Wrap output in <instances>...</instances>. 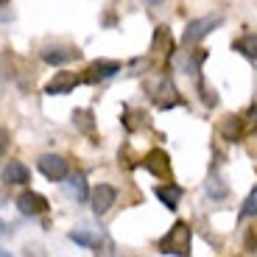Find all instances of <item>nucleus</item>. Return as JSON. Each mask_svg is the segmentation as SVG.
Instances as JSON below:
<instances>
[{"mask_svg": "<svg viewBox=\"0 0 257 257\" xmlns=\"http://www.w3.org/2000/svg\"><path fill=\"white\" fill-rule=\"evenodd\" d=\"M190 240H193L190 224L187 221H176L165 232V238L160 240V251L162 254H190Z\"/></svg>", "mask_w": 257, "mask_h": 257, "instance_id": "nucleus-1", "label": "nucleus"}, {"mask_svg": "<svg viewBox=\"0 0 257 257\" xmlns=\"http://www.w3.org/2000/svg\"><path fill=\"white\" fill-rule=\"evenodd\" d=\"M143 168H146L151 176H157V179L162 182H174V174H171V157L162 151V148H151L146 157H143L140 162Z\"/></svg>", "mask_w": 257, "mask_h": 257, "instance_id": "nucleus-2", "label": "nucleus"}, {"mask_svg": "<svg viewBox=\"0 0 257 257\" xmlns=\"http://www.w3.org/2000/svg\"><path fill=\"white\" fill-rule=\"evenodd\" d=\"M221 23H224V17H221V14H207V17H196V20H190V23H187L185 26V45H193V42H199V39H204L207 34L210 31H215V28L221 26Z\"/></svg>", "mask_w": 257, "mask_h": 257, "instance_id": "nucleus-3", "label": "nucleus"}, {"mask_svg": "<svg viewBox=\"0 0 257 257\" xmlns=\"http://www.w3.org/2000/svg\"><path fill=\"white\" fill-rule=\"evenodd\" d=\"M37 168L39 174L45 176L48 182H64L67 176H70V168H67V160L59 154H42L37 160Z\"/></svg>", "mask_w": 257, "mask_h": 257, "instance_id": "nucleus-4", "label": "nucleus"}, {"mask_svg": "<svg viewBox=\"0 0 257 257\" xmlns=\"http://www.w3.org/2000/svg\"><path fill=\"white\" fill-rule=\"evenodd\" d=\"M39 56H42L45 64H51V67H64V64L81 59V51H78V48H70V45H45L39 51Z\"/></svg>", "mask_w": 257, "mask_h": 257, "instance_id": "nucleus-5", "label": "nucleus"}, {"mask_svg": "<svg viewBox=\"0 0 257 257\" xmlns=\"http://www.w3.org/2000/svg\"><path fill=\"white\" fill-rule=\"evenodd\" d=\"M123 67H120V62H112V59H98V62H92L90 67H87V73H84V84H101V81H106V78H112V76H117Z\"/></svg>", "mask_w": 257, "mask_h": 257, "instance_id": "nucleus-6", "label": "nucleus"}, {"mask_svg": "<svg viewBox=\"0 0 257 257\" xmlns=\"http://www.w3.org/2000/svg\"><path fill=\"white\" fill-rule=\"evenodd\" d=\"M151 98H154V103L160 109H171V106H179L182 103V98H179V92H176L171 78H160V81L151 87Z\"/></svg>", "mask_w": 257, "mask_h": 257, "instance_id": "nucleus-7", "label": "nucleus"}, {"mask_svg": "<svg viewBox=\"0 0 257 257\" xmlns=\"http://www.w3.org/2000/svg\"><path fill=\"white\" fill-rule=\"evenodd\" d=\"M48 199L42 196V193H34V190H26L17 196V210L23 212V215H28V218H34V215H42V212H48Z\"/></svg>", "mask_w": 257, "mask_h": 257, "instance_id": "nucleus-8", "label": "nucleus"}, {"mask_svg": "<svg viewBox=\"0 0 257 257\" xmlns=\"http://www.w3.org/2000/svg\"><path fill=\"white\" fill-rule=\"evenodd\" d=\"M90 201H92V212L101 218V215H106V212L112 210V204L117 201V190L112 185H98L95 190H92Z\"/></svg>", "mask_w": 257, "mask_h": 257, "instance_id": "nucleus-9", "label": "nucleus"}, {"mask_svg": "<svg viewBox=\"0 0 257 257\" xmlns=\"http://www.w3.org/2000/svg\"><path fill=\"white\" fill-rule=\"evenodd\" d=\"M81 81H84V78L73 76V73H56L53 81H48L45 92H48V95H67V92H73Z\"/></svg>", "mask_w": 257, "mask_h": 257, "instance_id": "nucleus-10", "label": "nucleus"}, {"mask_svg": "<svg viewBox=\"0 0 257 257\" xmlns=\"http://www.w3.org/2000/svg\"><path fill=\"white\" fill-rule=\"evenodd\" d=\"M154 193H157V199H160V201H162V204H165L171 212H174L176 207H179L182 196H185V190H182L179 185H174V182H165V185H157V187H154Z\"/></svg>", "mask_w": 257, "mask_h": 257, "instance_id": "nucleus-11", "label": "nucleus"}, {"mask_svg": "<svg viewBox=\"0 0 257 257\" xmlns=\"http://www.w3.org/2000/svg\"><path fill=\"white\" fill-rule=\"evenodd\" d=\"M28 179H31V174H28V168L23 162H17V160L6 162V168H3V182L6 185H26Z\"/></svg>", "mask_w": 257, "mask_h": 257, "instance_id": "nucleus-12", "label": "nucleus"}, {"mask_svg": "<svg viewBox=\"0 0 257 257\" xmlns=\"http://www.w3.org/2000/svg\"><path fill=\"white\" fill-rule=\"evenodd\" d=\"M232 51L246 56L249 62H257V34H243L232 42Z\"/></svg>", "mask_w": 257, "mask_h": 257, "instance_id": "nucleus-13", "label": "nucleus"}, {"mask_svg": "<svg viewBox=\"0 0 257 257\" xmlns=\"http://www.w3.org/2000/svg\"><path fill=\"white\" fill-rule=\"evenodd\" d=\"M73 126H76L78 132H84L87 137L95 140V117H92L90 109H76L73 112Z\"/></svg>", "mask_w": 257, "mask_h": 257, "instance_id": "nucleus-14", "label": "nucleus"}, {"mask_svg": "<svg viewBox=\"0 0 257 257\" xmlns=\"http://www.w3.org/2000/svg\"><path fill=\"white\" fill-rule=\"evenodd\" d=\"M221 137L229 143H238L243 140V117H226L221 123Z\"/></svg>", "mask_w": 257, "mask_h": 257, "instance_id": "nucleus-15", "label": "nucleus"}, {"mask_svg": "<svg viewBox=\"0 0 257 257\" xmlns=\"http://www.w3.org/2000/svg\"><path fill=\"white\" fill-rule=\"evenodd\" d=\"M70 240L76 246H84V249H90V251H101V238L98 235H92V232L87 229H76L70 232Z\"/></svg>", "mask_w": 257, "mask_h": 257, "instance_id": "nucleus-16", "label": "nucleus"}, {"mask_svg": "<svg viewBox=\"0 0 257 257\" xmlns=\"http://www.w3.org/2000/svg\"><path fill=\"white\" fill-rule=\"evenodd\" d=\"M67 190H70V196H76V201H90V196H92V193L87 190L84 174H73L70 182H67Z\"/></svg>", "mask_w": 257, "mask_h": 257, "instance_id": "nucleus-17", "label": "nucleus"}, {"mask_svg": "<svg viewBox=\"0 0 257 257\" xmlns=\"http://www.w3.org/2000/svg\"><path fill=\"white\" fill-rule=\"evenodd\" d=\"M249 218H257V187L246 196L243 207H240V212H238V221H249Z\"/></svg>", "mask_w": 257, "mask_h": 257, "instance_id": "nucleus-18", "label": "nucleus"}, {"mask_svg": "<svg viewBox=\"0 0 257 257\" xmlns=\"http://www.w3.org/2000/svg\"><path fill=\"white\" fill-rule=\"evenodd\" d=\"M207 193H210L212 199H224V196H226V187L221 185V179H218V176H212V179L207 182Z\"/></svg>", "mask_w": 257, "mask_h": 257, "instance_id": "nucleus-19", "label": "nucleus"}, {"mask_svg": "<svg viewBox=\"0 0 257 257\" xmlns=\"http://www.w3.org/2000/svg\"><path fill=\"white\" fill-rule=\"evenodd\" d=\"M246 251H257V232L249 229V235H246Z\"/></svg>", "mask_w": 257, "mask_h": 257, "instance_id": "nucleus-20", "label": "nucleus"}, {"mask_svg": "<svg viewBox=\"0 0 257 257\" xmlns=\"http://www.w3.org/2000/svg\"><path fill=\"white\" fill-rule=\"evenodd\" d=\"M249 120H251V126L257 128V106H251V109H249Z\"/></svg>", "mask_w": 257, "mask_h": 257, "instance_id": "nucleus-21", "label": "nucleus"}, {"mask_svg": "<svg viewBox=\"0 0 257 257\" xmlns=\"http://www.w3.org/2000/svg\"><path fill=\"white\" fill-rule=\"evenodd\" d=\"M146 3H148V6H160L162 0H146Z\"/></svg>", "mask_w": 257, "mask_h": 257, "instance_id": "nucleus-22", "label": "nucleus"}, {"mask_svg": "<svg viewBox=\"0 0 257 257\" xmlns=\"http://www.w3.org/2000/svg\"><path fill=\"white\" fill-rule=\"evenodd\" d=\"M3 3H9V0H3Z\"/></svg>", "mask_w": 257, "mask_h": 257, "instance_id": "nucleus-23", "label": "nucleus"}]
</instances>
